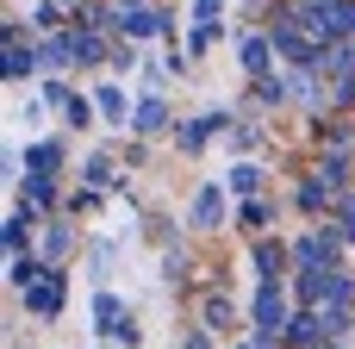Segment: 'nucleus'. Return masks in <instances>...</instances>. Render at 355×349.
<instances>
[{
    "mask_svg": "<svg viewBox=\"0 0 355 349\" xmlns=\"http://www.w3.org/2000/svg\"><path fill=\"white\" fill-rule=\"evenodd\" d=\"M231 187H237V194H256V187H262V169H256V162H237V169H231Z\"/></svg>",
    "mask_w": 355,
    "mask_h": 349,
    "instance_id": "nucleus-4",
    "label": "nucleus"
},
{
    "mask_svg": "<svg viewBox=\"0 0 355 349\" xmlns=\"http://www.w3.org/2000/svg\"><path fill=\"white\" fill-rule=\"evenodd\" d=\"M25 75H31V56L19 44H6V81H25Z\"/></svg>",
    "mask_w": 355,
    "mask_h": 349,
    "instance_id": "nucleus-6",
    "label": "nucleus"
},
{
    "mask_svg": "<svg viewBox=\"0 0 355 349\" xmlns=\"http://www.w3.org/2000/svg\"><path fill=\"white\" fill-rule=\"evenodd\" d=\"M218 206H225V194H218V187H200V200H193V225H212Z\"/></svg>",
    "mask_w": 355,
    "mask_h": 349,
    "instance_id": "nucleus-3",
    "label": "nucleus"
},
{
    "mask_svg": "<svg viewBox=\"0 0 355 349\" xmlns=\"http://www.w3.org/2000/svg\"><path fill=\"white\" fill-rule=\"evenodd\" d=\"M162 25H168L162 12H131V19H125V31H137V37H150V31H162Z\"/></svg>",
    "mask_w": 355,
    "mask_h": 349,
    "instance_id": "nucleus-5",
    "label": "nucleus"
},
{
    "mask_svg": "<svg viewBox=\"0 0 355 349\" xmlns=\"http://www.w3.org/2000/svg\"><path fill=\"white\" fill-rule=\"evenodd\" d=\"M243 62L262 75V69H268V44H262V37H250V44H243Z\"/></svg>",
    "mask_w": 355,
    "mask_h": 349,
    "instance_id": "nucleus-7",
    "label": "nucleus"
},
{
    "mask_svg": "<svg viewBox=\"0 0 355 349\" xmlns=\"http://www.w3.org/2000/svg\"><path fill=\"white\" fill-rule=\"evenodd\" d=\"M181 349H206V343H200V337H187V343H181Z\"/></svg>",
    "mask_w": 355,
    "mask_h": 349,
    "instance_id": "nucleus-12",
    "label": "nucleus"
},
{
    "mask_svg": "<svg viewBox=\"0 0 355 349\" xmlns=\"http://www.w3.org/2000/svg\"><path fill=\"white\" fill-rule=\"evenodd\" d=\"M56 300H62V281H56V275H44V281L25 287V306H31V312H56Z\"/></svg>",
    "mask_w": 355,
    "mask_h": 349,
    "instance_id": "nucleus-1",
    "label": "nucleus"
},
{
    "mask_svg": "<svg viewBox=\"0 0 355 349\" xmlns=\"http://www.w3.org/2000/svg\"><path fill=\"white\" fill-rule=\"evenodd\" d=\"M206 325H212V331H225V325H231V306H218V300H212V306H206Z\"/></svg>",
    "mask_w": 355,
    "mask_h": 349,
    "instance_id": "nucleus-11",
    "label": "nucleus"
},
{
    "mask_svg": "<svg viewBox=\"0 0 355 349\" xmlns=\"http://www.w3.org/2000/svg\"><path fill=\"white\" fill-rule=\"evenodd\" d=\"M137 131H162V106H156V100H150V106L137 112Z\"/></svg>",
    "mask_w": 355,
    "mask_h": 349,
    "instance_id": "nucleus-8",
    "label": "nucleus"
},
{
    "mask_svg": "<svg viewBox=\"0 0 355 349\" xmlns=\"http://www.w3.org/2000/svg\"><path fill=\"white\" fill-rule=\"evenodd\" d=\"M25 225H31V212H19V219L6 225V250H19V244H25Z\"/></svg>",
    "mask_w": 355,
    "mask_h": 349,
    "instance_id": "nucleus-9",
    "label": "nucleus"
},
{
    "mask_svg": "<svg viewBox=\"0 0 355 349\" xmlns=\"http://www.w3.org/2000/svg\"><path fill=\"white\" fill-rule=\"evenodd\" d=\"M100 112H106V119H119V112H125V100H119V87H106V94H100Z\"/></svg>",
    "mask_w": 355,
    "mask_h": 349,
    "instance_id": "nucleus-10",
    "label": "nucleus"
},
{
    "mask_svg": "<svg viewBox=\"0 0 355 349\" xmlns=\"http://www.w3.org/2000/svg\"><path fill=\"white\" fill-rule=\"evenodd\" d=\"M256 325H262V337H281V293H275V287H262V300H256Z\"/></svg>",
    "mask_w": 355,
    "mask_h": 349,
    "instance_id": "nucleus-2",
    "label": "nucleus"
}]
</instances>
